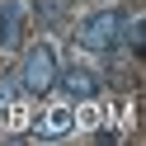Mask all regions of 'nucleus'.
Segmentation results:
<instances>
[{"label": "nucleus", "mask_w": 146, "mask_h": 146, "mask_svg": "<svg viewBox=\"0 0 146 146\" xmlns=\"http://www.w3.org/2000/svg\"><path fill=\"white\" fill-rule=\"evenodd\" d=\"M118 33H123V10L108 5V10H94L76 24V42L85 52H113L118 47Z\"/></svg>", "instance_id": "f257e3e1"}, {"label": "nucleus", "mask_w": 146, "mask_h": 146, "mask_svg": "<svg viewBox=\"0 0 146 146\" xmlns=\"http://www.w3.org/2000/svg\"><path fill=\"white\" fill-rule=\"evenodd\" d=\"M118 42H127L132 52H146V24H141V19H127V14H123V33H118Z\"/></svg>", "instance_id": "0eeeda50"}, {"label": "nucleus", "mask_w": 146, "mask_h": 146, "mask_svg": "<svg viewBox=\"0 0 146 146\" xmlns=\"http://www.w3.org/2000/svg\"><path fill=\"white\" fill-rule=\"evenodd\" d=\"M10 94H14V90L5 85V80H0V118H5V108H10Z\"/></svg>", "instance_id": "6e6552de"}, {"label": "nucleus", "mask_w": 146, "mask_h": 146, "mask_svg": "<svg viewBox=\"0 0 146 146\" xmlns=\"http://www.w3.org/2000/svg\"><path fill=\"white\" fill-rule=\"evenodd\" d=\"M57 85L66 90L71 99H94L99 94V76L90 66H66V71H57Z\"/></svg>", "instance_id": "7ed1b4c3"}, {"label": "nucleus", "mask_w": 146, "mask_h": 146, "mask_svg": "<svg viewBox=\"0 0 146 146\" xmlns=\"http://www.w3.org/2000/svg\"><path fill=\"white\" fill-rule=\"evenodd\" d=\"M19 33H24V5L0 0V47H19Z\"/></svg>", "instance_id": "20e7f679"}, {"label": "nucleus", "mask_w": 146, "mask_h": 146, "mask_svg": "<svg viewBox=\"0 0 146 146\" xmlns=\"http://www.w3.org/2000/svg\"><path fill=\"white\" fill-rule=\"evenodd\" d=\"M52 85H57V57H52L47 42H33L19 66V90L24 94H47Z\"/></svg>", "instance_id": "f03ea898"}, {"label": "nucleus", "mask_w": 146, "mask_h": 146, "mask_svg": "<svg viewBox=\"0 0 146 146\" xmlns=\"http://www.w3.org/2000/svg\"><path fill=\"white\" fill-rule=\"evenodd\" d=\"M71 127H76V108L61 104V108H47V113H42V123L33 127V132H38V137H66Z\"/></svg>", "instance_id": "423d86ee"}, {"label": "nucleus", "mask_w": 146, "mask_h": 146, "mask_svg": "<svg viewBox=\"0 0 146 146\" xmlns=\"http://www.w3.org/2000/svg\"><path fill=\"white\" fill-rule=\"evenodd\" d=\"M33 5V19L42 24V29H66V19H71V0H29Z\"/></svg>", "instance_id": "39448f33"}]
</instances>
